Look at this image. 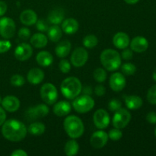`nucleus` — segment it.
<instances>
[{
	"instance_id": "a18cd8bd",
	"label": "nucleus",
	"mask_w": 156,
	"mask_h": 156,
	"mask_svg": "<svg viewBox=\"0 0 156 156\" xmlns=\"http://www.w3.org/2000/svg\"><path fill=\"white\" fill-rule=\"evenodd\" d=\"M6 119V114L4 108L0 107V126H2L4 122L5 121Z\"/></svg>"
},
{
	"instance_id": "ea45409f",
	"label": "nucleus",
	"mask_w": 156,
	"mask_h": 156,
	"mask_svg": "<svg viewBox=\"0 0 156 156\" xmlns=\"http://www.w3.org/2000/svg\"><path fill=\"white\" fill-rule=\"evenodd\" d=\"M12 47L9 41H0V53H5L9 51Z\"/></svg>"
},
{
	"instance_id": "f8f14e48",
	"label": "nucleus",
	"mask_w": 156,
	"mask_h": 156,
	"mask_svg": "<svg viewBox=\"0 0 156 156\" xmlns=\"http://www.w3.org/2000/svg\"><path fill=\"white\" fill-rule=\"evenodd\" d=\"M108 134L103 130H98L94 132L90 139V143L94 149H101L108 141Z\"/></svg>"
},
{
	"instance_id": "0eeeda50",
	"label": "nucleus",
	"mask_w": 156,
	"mask_h": 156,
	"mask_svg": "<svg viewBox=\"0 0 156 156\" xmlns=\"http://www.w3.org/2000/svg\"><path fill=\"white\" fill-rule=\"evenodd\" d=\"M131 120V114L129 111L124 108H120L115 111L112 119V123L114 126L117 129H123L126 127Z\"/></svg>"
},
{
	"instance_id": "2f4dec72",
	"label": "nucleus",
	"mask_w": 156,
	"mask_h": 156,
	"mask_svg": "<svg viewBox=\"0 0 156 156\" xmlns=\"http://www.w3.org/2000/svg\"><path fill=\"white\" fill-rule=\"evenodd\" d=\"M94 79L99 83H102L107 79V72L102 68H98L94 71Z\"/></svg>"
},
{
	"instance_id": "c756f323",
	"label": "nucleus",
	"mask_w": 156,
	"mask_h": 156,
	"mask_svg": "<svg viewBox=\"0 0 156 156\" xmlns=\"http://www.w3.org/2000/svg\"><path fill=\"white\" fill-rule=\"evenodd\" d=\"M83 45L86 48L92 49L96 47L98 43V39L97 37L94 34H88L85 36L83 39Z\"/></svg>"
},
{
	"instance_id": "603ef678",
	"label": "nucleus",
	"mask_w": 156,
	"mask_h": 156,
	"mask_svg": "<svg viewBox=\"0 0 156 156\" xmlns=\"http://www.w3.org/2000/svg\"><path fill=\"white\" fill-rule=\"evenodd\" d=\"M155 137H156V129H155Z\"/></svg>"
},
{
	"instance_id": "aec40b11",
	"label": "nucleus",
	"mask_w": 156,
	"mask_h": 156,
	"mask_svg": "<svg viewBox=\"0 0 156 156\" xmlns=\"http://www.w3.org/2000/svg\"><path fill=\"white\" fill-rule=\"evenodd\" d=\"M79 24L75 18H66L62 22V30L67 34H73L79 30Z\"/></svg>"
},
{
	"instance_id": "4c0bfd02",
	"label": "nucleus",
	"mask_w": 156,
	"mask_h": 156,
	"mask_svg": "<svg viewBox=\"0 0 156 156\" xmlns=\"http://www.w3.org/2000/svg\"><path fill=\"white\" fill-rule=\"evenodd\" d=\"M36 27L39 31L41 32H47L49 29V25L45 20L40 19L37 20L36 22Z\"/></svg>"
},
{
	"instance_id": "473e14b6",
	"label": "nucleus",
	"mask_w": 156,
	"mask_h": 156,
	"mask_svg": "<svg viewBox=\"0 0 156 156\" xmlns=\"http://www.w3.org/2000/svg\"><path fill=\"white\" fill-rule=\"evenodd\" d=\"M11 84H12L13 86L15 87H21L22 85H24L25 83V79L21 75H14V76H12L10 79Z\"/></svg>"
},
{
	"instance_id": "393cba45",
	"label": "nucleus",
	"mask_w": 156,
	"mask_h": 156,
	"mask_svg": "<svg viewBox=\"0 0 156 156\" xmlns=\"http://www.w3.org/2000/svg\"><path fill=\"white\" fill-rule=\"evenodd\" d=\"M36 60L41 66H50L53 62V55L48 51H41L37 53L36 56Z\"/></svg>"
},
{
	"instance_id": "6ab92c4d",
	"label": "nucleus",
	"mask_w": 156,
	"mask_h": 156,
	"mask_svg": "<svg viewBox=\"0 0 156 156\" xmlns=\"http://www.w3.org/2000/svg\"><path fill=\"white\" fill-rule=\"evenodd\" d=\"M72 106L69 102L61 101L57 102L53 107V113L58 117H64L71 112Z\"/></svg>"
},
{
	"instance_id": "72a5a7b5",
	"label": "nucleus",
	"mask_w": 156,
	"mask_h": 156,
	"mask_svg": "<svg viewBox=\"0 0 156 156\" xmlns=\"http://www.w3.org/2000/svg\"><path fill=\"white\" fill-rule=\"evenodd\" d=\"M122 136H123V133L121 132L120 129L117 128L111 129L108 133V137L113 141H118L122 138Z\"/></svg>"
},
{
	"instance_id": "f257e3e1",
	"label": "nucleus",
	"mask_w": 156,
	"mask_h": 156,
	"mask_svg": "<svg viewBox=\"0 0 156 156\" xmlns=\"http://www.w3.org/2000/svg\"><path fill=\"white\" fill-rule=\"evenodd\" d=\"M27 129L22 122L15 119L5 120L2 124V133L7 140L11 142H20L25 138Z\"/></svg>"
},
{
	"instance_id": "e433bc0d",
	"label": "nucleus",
	"mask_w": 156,
	"mask_h": 156,
	"mask_svg": "<svg viewBox=\"0 0 156 156\" xmlns=\"http://www.w3.org/2000/svg\"><path fill=\"white\" fill-rule=\"evenodd\" d=\"M59 68L62 73L66 74V73H69L70 69H71V64L67 59H61L59 63Z\"/></svg>"
},
{
	"instance_id": "7ed1b4c3",
	"label": "nucleus",
	"mask_w": 156,
	"mask_h": 156,
	"mask_svg": "<svg viewBox=\"0 0 156 156\" xmlns=\"http://www.w3.org/2000/svg\"><path fill=\"white\" fill-rule=\"evenodd\" d=\"M63 127L67 135L72 139H78L82 136L85 131L82 120L75 115L68 116L64 120Z\"/></svg>"
},
{
	"instance_id": "b1692460",
	"label": "nucleus",
	"mask_w": 156,
	"mask_h": 156,
	"mask_svg": "<svg viewBox=\"0 0 156 156\" xmlns=\"http://www.w3.org/2000/svg\"><path fill=\"white\" fill-rule=\"evenodd\" d=\"M123 98H124L125 105L129 110L140 109L143 104L141 98L137 95L124 96Z\"/></svg>"
},
{
	"instance_id": "c03bdc74",
	"label": "nucleus",
	"mask_w": 156,
	"mask_h": 156,
	"mask_svg": "<svg viewBox=\"0 0 156 156\" xmlns=\"http://www.w3.org/2000/svg\"><path fill=\"white\" fill-rule=\"evenodd\" d=\"M7 11V5L5 2L0 1V17L3 16Z\"/></svg>"
},
{
	"instance_id": "a878e982",
	"label": "nucleus",
	"mask_w": 156,
	"mask_h": 156,
	"mask_svg": "<svg viewBox=\"0 0 156 156\" xmlns=\"http://www.w3.org/2000/svg\"><path fill=\"white\" fill-rule=\"evenodd\" d=\"M30 44L35 48H44L47 46L48 41L47 37L45 34L41 33L34 34L30 37Z\"/></svg>"
},
{
	"instance_id": "37998d69",
	"label": "nucleus",
	"mask_w": 156,
	"mask_h": 156,
	"mask_svg": "<svg viewBox=\"0 0 156 156\" xmlns=\"http://www.w3.org/2000/svg\"><path fill=\"white\" fill-rule=\"evenodd\" d=\"M146 120L149 123L155 124L156 123V112H150L146 116Z\"/></svg>"
},
{
	"instance_id": "3c124183",
	"label": "nucleus",
	"mask_w": 156,
	"mask_h": 156,
	"mask_svg": "<svg viewBox=\"0 0 156 156\" xmlns=\"http://www.w3.org/2000/svg\"><path fill=\"white\" fill-rule=\"evenodd\" d=\"M2 99L1 96H0V104H2Z\"/></svg>"
},
{
	"instance_id": "8fccbe9b",
	"label": "nucleus",
	"mask_w": 156,
	"mask_h": 156,
	"mask_svg": "<svg viewBox=\"0 0 156 156\" xmlns=\"http://www.w3.org/2000/svg\"><path fill=\"white\" fill-rule=\"evenodd\" d=\"M152 78H153L154 80L156 82V69H155V71L153 72V74H152Z\"/></svg>"
},
{
	"instance_id": "f3484780",
	"label": "nucleus",
	"mask_w": 156,
	"mask_h": 156,
	"mask_svg": "<svg viewBox=\"0 0 156 156\" xmlns=\"http://www.w3.org/2000/svg\"><path fill=\"white\" fill-rule=\"evenodd\" d=\"M20 21L26 26L34 25L37 21V15L32 9H26L20 15Z\"/></svg>"
},
{
	"instance_id": "412c9836",
	"label": "nucleus",
	"mask_w": 156,
	"mask_h": 156,
	"mask_svg": "<svg viewBox=\"0 0 156 156\" xmlns=\"http://www.w3.org/2000/svg\"><path fill=\"white\" fill-rule=\"evenodd\" d=\"M27 81L31 85H38L44 79V73L38 68H33L27 73Z\"/></svg>"
},
{
	"instance_id": "4be33fe9",
	"label": "nucleus",
	"mask_w": 156,
	"mask_h": 156,
	"mask_svg": "<svg viewBox=\"0 0 156 156\" xmlns=\"http://www.w3.org/2000/svg\"><path fill=\"white\" fill-rule=\"evenodd\" d=\"M64 16H65V12L63 9L62 8H56L50 11L48 15V21L51 24L58 25L62 22L64 20Z\"/></svg>"
},
{
	"instance_id": "5701e85b",
	"label": "nucleus",
	"mask_w": 156,
	"mask_h": 156,
	"mask_svg": "<svg viewBox=\"0 0 156 156\" xmlns=\"http://www.w3.org/2000/svg\"><path fill=\"white\" fill-rule=\"evenodd\" d=\"M72 44L69 41H62L57 44L55 49L56 56L59 58H65L71 51Z\"/></svg>"
},
{
	"instance_id": "c85d7f7f",
	"label": "nucleus",
	"mask_w": 156,
	"mask_h": 156,
	"mask_svg": "<svg viewBox=\"0 0 156 156\" xmlns=\"http://www.w3.org/2000/svg\"><path fill=\"white\" fill-rule=\"evenodd\" d=\"M29 133L34 136H40L42 135L46 130V126L45 125L41 122H34V123H31L29 126L28 129Z\"/></svg>"
},
{
	"instance_id": "a19ab883",
	"label": "nucleus",
	"mask_w": 156,
	"mask_h": 156,
	"mask_svg": "<svg viewBox=\"0 0 156 156\" xmlns=\"http://www.w3.org/2000/svg\"><path fill=\"white\" fill-rule=\"evenodd\" d=\"M133 56V50H129V49L125 48L123 49V51L121 53V57L125 60H130Z\"/></svg>"
},
{
	"instance_id": "9d476101",
	"label": "nucleus",
	"mask_w": 156,
	"mask_h": 156,
	"mask_svg": "<svg viewBox=\"0 0 156 156\" xmlns=\"http://www.w3.org/2000/svg\"><path fill=\"white\" fill-rule=\"evenodd\" d=\"M49 108L44 104L31 107L26 112V117L28 120H34L36 119L44 117L49 114Z\"/></svg>"
},
{
	"instance_id": "58836bf2",
	"label": "nucleus",
	"mask_w": 156,
	"mask_h": 156,
	"mask_svg": "<svg viewBox=\"0 0 156 156\" xmlns=\"http://www.w3.org/2000/svg\"><path fill=\"white\" fill-rule=\"evenodd\" d=\"M30 36V31L27 27H21L19 30H18V37L21 40L23 41H27L29 39Z\"/></svg>"
},
{
	"instance_id": "423d86ee",
	"label": "nucleus",
	"mask_w": 156,
	"mask_h": 156,
	"mask_svg": "<svg viewBox=\"0 0 156 156\" xmlns=\"http://www.w3.org/2000/svg\"><path fill=\"white\" fill-rule=\"evenodd\" d=\"M41 98L47 105H53L58 99V91L51 83H46L41 88Z\"/></svg>"
},
{
	"instance_id": "6e6552de",
	"label": "nucleus",
	"mask_w": 156,
	"mask_h": 156,
	"mask_svg": "<svg viewBox=\"0 0 156 156\" xmlns=\"http://www.w3.org/2000/svg\"><path fill=\"white\" fill-rule=\"evenodd\" d=\"M16 30L15 23L12 18L4 17L0 18V35L5 39L13 37Z\"/></svg>"
},
{
	"instance_id": "09e8293b",
	"label": "nucleus",
	"mask_w": 156,
	"mask_h": 156,
	"mask_svg": "<svg viewBox=\"0 0 156 156\" xmlns=\"http://www.w3.org/2000/svg\"><path fill=\"white\" fill-rule=\"evenodd\" d=\"M125 2L127 3L129 5H134V4H136L140 0H124Z\"/></svg>"
},
{
	"instance_id": "4468645a",
	"label": "nucleus",
	"mask_w": 156,
	"mask_h": 156,
	"mask_svg": "<svg viewBox=\"0 0 156 156\" xmlns=\"http://www.w3.org/2000/svg\"><path fill=\"white\" fill-rule=\"evenodd\" d=\"M126 80L125 76L120 73H114L110 78V86L114 91H120L125 88Z\"/></svg>"
},
{
	"instance_id": "79ce46f5",
	"label": "nucleus",
	"mask_w": 156,
	"mask_h": 156,
	"mask_svg": "<svg viewBox=\"0 0 156 156\" xmlns=\"http://www.w3.org/2000/svg\"><path fill=\"white\" fill-rule=\"evenodd\" d=\"M94 92H95L96 95L98 97H101L104 96L106 93V88L104 85H98L97 86L94 88Z\"/></svg>"
},
{
	"instance_id": "1a4fd4ad",
	"label": "nucleus",
	"mask_w": 156,
	"mask_h": 156,
	"mask_svg": "<svg viewBox=\"0 0 156 156\" xmlns=\"http://www.w3.org/2000/svg\"><path fill=\"white\" fill-rule=\"evenodd\" d=\"M88 59V53L84 47H78L75 49L71 56V62L75 67H82L87 62Z\"/></svg>"
},
{
	"instance_id": "20e7f679",
	"label": "nucleus",
	"mask_w": 156,
	"mask_h": 156,
	"mask_svg": "<svg viewBox=\"0 0 156 156\" xmlns=\"http://www.w3.org/2000/svg\"><path fill=\"white\" fill-rule=\"evenodd\" d=\"M101 62L108 71L117 70L121 65V57L120 53L113 49H106L100 56Z\"/></svg>"
},
{
	"instance_id": "dca6fc26",
	"label": "nucleus",
	"mask_w": 156,
	"mask_h": 156,
	"mask_svg": "<svg viewBox=\"0 0 156 156\" xmlns=\"http://www.w3.org/2000/svg\"><path fill=\"white\" fill-rule=\"evenodd\" d=\"M130 48L136 53H143L149 47V42L146 38L141 36H137L129 42Z\"/></svg>"
},
{
	"instance_id": "cd10ccee",
	"label": "nucleus",
	"mask_w": 156,
	"mask_h": 156,
	"mask_svg": "<svg viewBox=\"0 0 156 156\" xmlns=\"http://www.w3.org/2000/svg\"><path fill=\"white\" fill-rule=\"evenodd\" d=\"M79 143L75 140V139L67 142L64 147L66 155L68 156H74L79 152Z\"/></svg>"
},
{
	"instance_id": "39448f33",
	"label": "nucleus",
	"mask_w": 156,
	"mask_h": 156,
	"mask_svg": "<svg viewBox=\"0 0 156 156\" xmlns=\"http://www.w3.org/2000/svg\"><path fill=\"white\" fill-rule=\"evenodd\" d=\"M73 107L76 112L79 114H85L93 109L94 107V101L90 95L84 94L74 99Z\"/></svg>"
},
{
	"instance_id": "49530a36",
	"label": "nucleus",
	"mask_w": 156,
	"mask_h": 156,
	"mask_svg": "<svg viewBox=\"0 0 156 156\" xmlns=\"http://www.w3.org/2000/svg\"><path fill=\"white\" fill-rule=\"evenodd\" d=\"M12 156H27V153L23 149H16L12 154Z\"/></svg>"
},
{
	"instance_id": "bb28decb",
	"label": "nucleus",
	"mask_w": 156,
	"mask_h": 156,
	"mask_svg": "<svg viewBox=\"0 0 156 156\" xmlns=\"http://www.w3.org/2000/svg\"><path fill=\"white\" fill-rule=\"evenodd\" d=\"M47 36L52 42H58L61 39L62 35V30L60 27L56 24L49 27L47 30Z\"/></svg>"
},
{
	"instance_id": "c9c22d12",
	"label": "nucleus",
	"mask_w": 156,
	"mask_h": 156,
	"mask_svg": "<svg viewBox=\"0 0 156 156\" xmlns=\"http://www.w3.org/2000/svg\"><path fill=\"white\" fill-rule=\"evenodd\" d=\"M147 99L152 105H156V85L149 88L147 93Z\"/></svg>"
},
{
	"instance_id": "2eb2a0df",
	"label": "nucleus",
	"mask_w": 156,
	"mask_h": 156,
	"mask_svg": "<svg viewBox=\"0 0 156 156\" xmlns=\"http://www.w3.org/2000/svg\"><path fill=\"white\" fill-rule=\"evenodd\" d=\"M2 105L5 111L9 112H15L19 109L20 101L15 96L8 95L2 99Z\"/></svg>"
},
{
	"instance_id": "ddd939ff",
	"label": "nucleus",
	"mask_w": 156,
	"mask_h": 156,
	"mask_svg": "<svg viewBox=\"0 0 156 156\" xmlns=\"http://www.w3.org/2000/svg\"><path fill=\"white\" fill-rule=\"evenodd\" d=\"M33 54L31 46L26 43L19 44L15 50V56L18 60L26 61L30 59Z\"/></svg>"
},
{
	"instance_id": "9b49d317",
	"label": "nucleus",
	"mask_w": 156,
	"mask_h": 156,
	"mask_svg": "<svg viewBox=\"0 0 156 156\" xmlns=\"http://www.w3.org/2000/svg\"><path fill=\"white\" fill-rule=\"evenodd\" d=\"M93 121L96 127L100 129H104L108 126L111 118L108 111L104 109H98L94 112Z\"/></svg>"
},
{
	"instance_id": "a211bd4d",
	"label": "nucleus",
	"mask_w": 156,
	"mask_h": 156,
	"mask_svg": "<svg viewBox=\"0 0 156 156\" xmlns=\"http://www.w3.org/2000/svg\"><path fill=\"white\" fill-rule=\"evenodd\" d=\"M113 44L117 48L123 50L129 44V37L124 32H118L113 37Z\"/></svg>"
},
{
	"instance_id": "f03ea898",
	"label": "nucleus",
	"mask_w": 156,
	"mask_h": 156,
	"mask_svg": "<svg viewBox=\"0 0 156 156\" xmlns=\"http://www.w3.org/2000/svg\"><path fill=\"white\" fill-rule=\"evenodd\" d=\"M62 95L67 99L73 100L80 94L82 91V85L78 78L71 76L62 81L60 86Z\"/></svg>"
},
{
	"instance_id": "7c9ffc66",
	"label": "nucleus",
	"mask_w": 156,
	"mask_h": 156,
	"mask_svg": "<svg viewBox=\"0 0 156 156\" xmlns=\"http://www.w3.org/2000/svg\"><path fill=\"white\" fill-rule=\"evenodd\" d=\"M121 71L125 76H133L136 72V67L134 64L130 63V62H126V63L122 65Z\"/></svg>"
},
{
	"instance_id": "f704fd0d",
	"label": "nucleus",
	"mask_w": 156,
	"mask_h": 156,
	"mask_svg": "<svg viewBox=\"0 0 156 156\" xmlns=\"http://www.w3.org/2000/svg\"><path fill=\"white\" fill-rule=\"evenodd\" d=\"M122 107V103L119 99L114 98L109 102L108 104V108H109L110 111H112V112H115V111H118L119 109H120Z\"/></svg>"
},
{
	"instance_id": "de8ad7c7",
	"label": "nucleus",
	"mask_w": 156,
	"mask_h": 156,
	"mask_svg": "<svg viewBox=\"0 0 156 156\" xmlns=\"http://www.w3.org/2000/svg\"><path fill=\"white\" fill-rule=\"evenodd\" d=\"M83 92L85 93V94H88V95H90V94L92 93V91H91V87H88V86L85 87V88H84V90H83Z\"/></svg>"
}]
</instances>
